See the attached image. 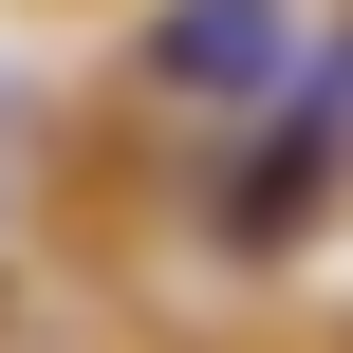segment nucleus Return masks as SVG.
Wrapping results in <instances>:
<instances>
[{"label":"nucleus","mask_w":353,"mask_h":353,"mask_svg":"<svg viewBox=\"0 0 353 353\" xmlns=\"http://www.w3.org/2000/svg\"><path fill=\"white\" fill-rule=\"evenodd\" d=\"M279 56H298L279 0H168V19H149V74H168V93H261Z\"/></svg>","instance_id":"obj_1"},{"label":"nucleus","mask_w":353,"mask_h":353,"mask_svg":"<svg viewBox=\"0 0 353 353\" xmlns=\"http://www.w3.org/2000/svg\"><path fill=\"white\" fill-rule=\"evenodd\" d=\"M316 186H335V93H316V112H298V130L261 149V186H242V242H279V223H298Z\"/></svg>","instance_id":"obj_2"}]
</instances>
